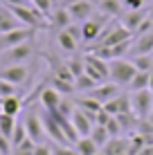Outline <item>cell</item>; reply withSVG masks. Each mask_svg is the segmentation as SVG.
I'll list each match as a JSON object with an SVG mask.
<instances>
[{
  "mask_svg": "<svg viewBox=\"0 0 153 155\" xmlns=\"http://www.w3.org/2000/svg\"><path fill=\"white\" fill-rule=\"evenodd\" d=\"M32 54H34L32 43H23V45L9 47V50L0 52V70L9 68V65H23V63H27L32 58Z\"/></svg>",
  "mask_w": 153,
  "mask_h": 155,
  "instance_id": "1",
  "label": "cell"
},
{
  "mask_svg": "<svg viewBox=\"0 0 153 155\" xmlns=\"http://www.w3.org/2000/svg\"><path fill=\"white\" fill-rule=\"evenodd\" d=\"M108 65H110V79L108 81H113L115 85H128L133 81V77L138 74L135 65L131 61H126V58H115Z\"/></svg>",
  "mask_w": 153,
  "mask_h": 155,
  "instance_id": "2",
  "label": "cell"
},
{
  "mask_svg": "<svg viewBox=\"0 0 153 155\" xmlns=\"http://www.w3.org/2000/svg\"><path fill=\"white\" fill-rule=\"evenodd\" d=\"M83 63H86V74L90 79H95L97 83H106L110 79V65H108V61H104V58H99V56H95V54L88 52V54L83 56Z\"/></svg>",
  "mask_w": 153,
  "mask_h": 155,
  "instance_id": "3",
  "label": "cell"
},
{
  "mask_svg": "<svg viewBox=\"0 0 153 155\" xmlns=\"http://www.w3.org/2000/svg\"><path fill=\"white\" fill-rule=\"evenodd\" d=\"M131 104H133V113L138 115L140 119H149L151 110H153V92L149 88L131 92Z\"/></svg>",
  "mask_w": 153,
  "mask_h": 155,
  "instance_id": "4",
  "label": "cell"
},
{
  "mask_svg": "<svg viewBox=\"0 0 153 155\" xmlns=\"http://www.w3.org/2000/svg\"><path fill=\"white\" fill-rule=\"evenodd\" d=\"M32 36H34L32 27H18V29L7 31V34H0V52L9 50V47H16V45H23V43H29Z\"/></svg>",
  "mask_w": 153,
  "mask_h": 155,
  "instance_id": "5",
  "label": "cell"
},
{
  "mask_svg": "<svg viewBox=\"0 0 153 155\" xmlns=\"http://www.w3.org/2000/svg\"><path fill=\"white\" fill-rule=\"evenodd\" d=\"M23 124H25V128H27V137H29L32 142L43 144L45 126H43V117H41V113H36V110H29V113L25 115Z\"/></svg>",
  "mask_w": 153,
  "mask_h": 155,
  "instance_id": "6",
  "label": "cell"
},
{
  "mask_svg": "<svg viewBox=\"0 0 153 155\" xmlns=\"http://www.w3.org/2000/svg\"><path fill=\"white\" fill-rule=\"evenodd\" d=\"M70 119H72L75 130L79 133V137H90V133L95 128V117L92 115H88V113H83V110L75 108V113L70 115Z\"/></svg>",
  "mask_w": 153,
  "mask_h": 155,
  "instance_id": "7",
  "label": "cell"
},
{
  "mask_svg": "<svg viewBox=\"0 0 153 155\" xmlns=\"http://www.w3.org/2000/svg\"><path fill=\"white\" fill-rule=\"evenodd\" d=\"M92 5L95 2H88V0H79V2L70 5L68 12H70V16H72V23H86V20H90L92 14H95Z\"/></svg>",
  "mask_w": 153,
  "mask_h": 155,
  "instance_id": "8",
  "label": "cell"
},
{
  "mask_svg": "<svg viewBox=\"0 0 153 155\" xmlns=\"http://www.w3.org/2000/svg\"><path fill=\"white\" fill-rule=\"evenodd\" d=\"M104 110H106L110 117H117L122 113H131V110H133V104H131V97H126V94H117V97H113L110 101L104 104Z\"/></svg>",
  "mask_w": 153,
  "mask_h": 155,
  "instance_id": "9",
  "label": "cell"
},
{
  "mask_svg": "<svg viewBox=\"0 0 153 155\" xmlns=\"http://www.w3.org/2000/svg\"><path fill=\"white\" fill-rule=\"evenodd\" d=\"M131 148V135H119V137H110L108 144L101 148L104 155H128Z\"/></svg>",
  "mask_w": 153,
  "mask_h": 155,
  "instance_id": "10",
  "label": "cell"
},
{
  "mask_svg": "<svg viewBox=\"0 0 153 155\" xmlns=\"http://www.w3.org/2000/svg\"><path fill=\"white\" fill-rule=\"evenodd\" d=\"M27 77H29V70L25 65H9V68L0 70V79H5V81H9L14 85H23L27 81Z\"/></svg>",
  "mask_w": 153,
  "mask_h": 155,
  "instance_id": "11",
  "label": "cell"
},
{
  "mask_svg": "<svg viewBox=\"0 0 153 155\" xmlns=\"http://www.w3.org/2000/svg\"><path fill=\"white\" fill-rule=\"evenodd\" d=\"M146 18H149V7L146 9H138V12H124L122 14V25L131 31V34H135L138 27L144 23Z\"/></svg>",
  "mask_w": 153,
  "mask_h": 155,
  "instance_id": "12",
  "label": "cell"
},
{
  "mask_svg": "<svg viewBox=\"0 0 153 155\" xmlns=\"http://www.w3.org/2000/svg\"><path fill=\"white\" fill-rule=\"evenodd\" d=\"M140 54H153V31H146V34H140L133 38L131 56H140Z\"/></svg>",
  "mask_w": 153,
  "mask_h": 155,
  "instance_id": "13",
  "label": "cell"
},
{
  "mask_svg": "<svg viewBox=\"0 0 153 155\" xmlns=\"http://www.w3.org/2000/svg\"><path fill=\"white\" fill-rule=\"evenodd\" d=\"M119 85H115L113 81H106V83H99L97 88L92 90V92H88V97H92V99H97L99 104H106V101H110L113 97H117L119 94Z\"/></svg>",
  "mask_w": 153,
  "mask_h": 155,
  "instance_id": "14",
  "label": "cell"
},
{
  "mask_svg": "<svg viewBox=\"0 0 153 155\" xmlns=\"http://www.w3.org/2000/svg\"><path fill=\"white\" fill-rule=\"evenodd\" d=\"M61 101H63V97L52 88V85L41 92V108H43L45 113H56L59 106H61Z\"/></svg>",
  "mask_w": 153,
  "mask_h": 155,
  "instance_id": "15",
  "label": "cell"
},
{
  "mask_svg": "<svg viewBox=\"0 0 153 155\" xmlns=\"http://www.w3.org/2000/svg\"><path fill=\"white\" fill-rule=\"evenodd\" d=\"M97 12L104 14L106 18H117V16L124 14V5H122V0H99Z\"/></svg>",
  "mask_w": 153,
  "mask_h": 155,
  "instance_id": "16",
  "label": "cell"
},
{
  "mask_svg": "<svg viewBox=\"0 0 153 155\" xmlns=\"http://www.w3.org/2000/svg\"><path fill=\"white\" fill-rule=\"evenodd\" d=\"M23 25L18 23V18L14 16V12L9 7H0V34H7L12 29H18Z\"/></svg>",
  "mask_w": 153,
  "mask_h": 155,
  "instance_id": "17",
  "label": "cell"
},
{
  "mask_svg": "<svg viewBox=\"0 0 153 155\" xmlns=\"http://www.w3.org/2000/svg\"><path fill=\"white\" fill-rule=\"evenodd\" d=\"M50 23L59 29H68L72 25V16L68 12V7H56L54 12L50 14Z\"/></svg>",
  "mask_w": 153,
  "mask_h": 155,
  "instance_id": "18",
  "label": "cell"
},
{
  "mask_svg": "<svg viewBox=\"0 0 153 155\" xmlns=\"http://www.w3.org/2000/svg\"><path fill=\"white\" fill-rule=\"evenodd\" d=\"M20 110H23V101H20L18 97H5V99H0V113L18 117Z\"/></svg>",
  "mask_w": 153,
  "mask_h": 155,
  "instance_id": "19",
  "label": "cell"
},
{
  "mask_svg": "<svg viewBox=\"0 0 153 155\" xmlns=\"http://www.w3.org/2000/svg\"><path fill=\"white\" fill-rule=\"evenodd\" d=\"M56 43H59V47L63 52H68V54H75L79 50V43L70 36V31L68 29H59V34H56Z\"/></svg>",
  "mask_w": 153,
  "mask_h": 155,
  "instance_id": "20",
  "label": "cell"
},
{
  "mask_svg": "<svg viewBox=\"0 0 153 155\" xmlns=\"http://www.w3.org/2000/svg\"><path fill=\"white\" fill-rule=\"evenodd\" d=\"M75 148L79 151V155H97L99 151H101L90 137H79V142L75 144Z\"/></svg>",
  "mask_w": 153,
  "mask_h": 155,
  "instance_id": "21",
  "label": "cell"
},
{
  "mask_svg": "<svg viewBox=\"0 0 153 155\" xmlns=\"http://www.w3.org/2000/svg\"><path fill=\"white\" fill-rule=\"evenodd\" d=\"M131 63L135 65L138 72H153V54H140V56H133Z\"/></svg>",
  "mask_w": 153,
  "mask_h": 155,
  "instance_id": "22",
  "label": "cell"
},
{
  "mask_svg": "<svg viewBox=\"0 0 153 155\" xmlns=\"http://www.w3.org/2000/svg\"><path fill=\"white\" fill-rule=\"evenodd\" d=\"M16 124H18V119H16V117L0 113V135H2V137H12Z\"/></svg>",
  "mask_w": 153,
  "mask_h": 155,
  "instance_id": "23",
  "label": "cell"
},
{
  "mask_svg": "<svg viewBox=\"0 0 153 155\" xmlns=\"http://www.w3.org/2000/svg\"><path fill=\"white\" fill-rule=\"evenodd\" d=\"M149 81H151V72H138L133 77V81L128 83L131 92H138V90H146L149 88Z\"/></svg>",
  "mask_w": 153,
  "mask_h": 155,
  "instance_id": "24",
  "label": "cell"
},
{
  "mask_svg": "<svg viewBox=\"0 0 153 155\" xmlns=\"http://www.w3.org/2000/svg\"><path fill=\"white\" fill-rule=\"evenodd\" d=\"M90 140L97 144L99 148H104L108 144V140H110V135H108V130H106V126H97L95 124V128H92V133H90Z\"/></svg>",
  "mask_w": 153,
  "mask_h": 155,
  "instance_id": "25",
  "label": "cell"
},
{
  "mask_svg": "<svg viewBox=\"0 0 153 155\" xmlns=\"http://www.w3.org/2000/svg\"><path fill=\"white\" fill-rule=\"evenodd\" d=\"M97 81L95 79H90L88 74H81V77L75 81V88H77V92H83V94H88V92H92L95 88H97Z\"/></svg>",
  "mask_w": 153,
  "mask_h": 155,
  "instance_id": "26",
  "label": "cell"
},
{
  "mask_svg": "<svg viewBox=\"0 0 153 155\" xmlns=\"http://www.w3.org/2000/svg\"><path fill=\"white\" fill-rule=\"evenodd\" d=\"M52 88H54L56 92L61 94V97H70V94H75V92H77L75 83H70V81H61V79H52Z\"/></svg>",
  "mask_w": 153,
  "mask_h": 155,
  "instance_id": "27",
  "label": "cell"
},
{
  "mask_svg": "<svg viewBox=\"0 0 153 155\" xmlns=\"http://www.w3.org/2000/svg\"><path fill=\"white\" fill-rule=\"evenodd\" d=\"M25 140H29L27 137V128H25L23 121H18L16 128H14V133H12V137H9V142H12V146H20Z\"/></svg>",
  "mask_w": 153,
  "mask_h": 155,
  "instance_id": "28",
  "label": "cell"
},
{
  "mask_svg": "<svg viewBox=\"0 0 153 155\" xmlns=\"http://www.w3.org/2000/svg\"><path fill=\"white\" fill-rule=\"evenodd\" d=\"M65 65L70 68V72L75 74V79H79L81 74H86V63H83V56H81V58H70Z\"/></svg>",
  "mask_w": 153,
  "mask_h": 155,
  "instance_id": "29",
  "label": "cell"
},
{
  "mask_svg": "<svg viewBox=\"0 0 153 155\" xmlns=\"http://www.w3.org/2000/svg\"><path fill=\"white\" fill-rule=\"evenodd\" d=\"M34 148H36V142L32 140H25L20 146H14L12 155H34Z\"/></svg>",
  "mask_w": 153,
  "mask_h": 155,
  "instance_id": "30",
  "label": "cell"
},
{
  "mask_svg": "<svg viewBox=\"0 0 153 155\" xmlns=\"http://www.w3.org/2000/svg\"><path fill=\"white\" fill-rule=\"evenodd\" d=\"M16 92H18V85L5 81V79H0V99L5 97H16Z\"/></svg>",
  "mask_w": 153,
  "mask_h": 155,
  "instance_id": "31",
  "label": "cell"
},
{
  "mask_svg": "<svg viewBox=\"0 0 153 155\" xmlns=\"http://www.w3.org/2000/svg\"><path fill=\"white\" fill-rule=\"evenodd\" d=\"M52 155H79V151L75 148V144H56L52 148Z\"/></svg>",
  "mask_w": 153,
  "mask_h": 155,
  "instance_id": "32",
  "label": "cell"
},
{
  "mask_svg": "<svg viewBox=\"0 0 153 155\" xmlns=\"http://www.w3.org/2000/svg\"><path fill=\"white\" fill-rule=\"evenodd\" d=\"M32 7H36L43 16H50V14H52V7H54V2H52V0H32Z\"/></svg>",
  "mask_w": 153,
  "mask_h": 155,
  "instance_id": "33",
  "label": "cell"
},
{
  "mask_svg": "<svg viewBox=\"0 0 153 155\" xmlns=\"http://www.w3.org/2000/svg\"><path fill=\"white\" fill-rule=\"evenodd\" d=\"M106 130H108V135H110V137H119V135H124V130H122V126H119L117 117H110V119H108Z\"/></svg>",
  "mask_w": 153,
  "mask_h": 155,
  "instance_id": "34",
  "label": "cell"
},
{
  "mask_svg": "<svg viewBox=\"0 0 153 155\" xmlns=\"http://www.w3.org/2000/svg\"><path fill=\"white\" fill-rule=\"evenodd\" d=\"M54 79H61V81H70V83H75L77 79H75V74L70 72V68L68 65H61V68H56V74H54Z\"/></svg>",
  "mask_w": 153,
  "mask_h": 155,
  "instance_id": "35",
  "label": "cell"
},
{
  "mask_svg": "<svg viewBox=\"0 0 153 155\" xmlns=\"http://www.w3.org/2000/svg\"><path fill=\"white\" fill-rule=\"evenodd\" d=\"M126 12H138V9H146V0H122Z\"/></svg>",
  "mask_w": 153,
  "mask_h": 155,
  "instance_id": "36",
  "label": "cell"
},
{
  "mask_svg": "<svg viewBox=\"0 0 153 155\" xmlns=\"http://www.w3.org/2000/svg\"><path fill=\"white\" fill-rule=\"evenodd\" d=\"M68 31H70V36H72V38H75V41L79 43V45H81V43H83V34H81V25L72 23L70 27H68Z\"/></svg>",
  "mask_w": 153,
  "mask_h": 155,
  "instance_id": "37",
  "label": "cell"
},
{
  "mask_svg": "<svg viewBox=\"0 0 153 155\" xmlns=\"http://www.w3.org/2000/svg\"><path fill=\"white\" fill-rule=\"evenodd\" d=\"M12 151H14V146H12V142H9V137L0 135V155H12Z\"/></svg>",
  "mask_w": 153,
  "mask_h": 155,
  "instance_id": "38",
  "label": "cell"
},
{
  "mask_svg": "<svg viewBox=\"0 0 153 155\" xmlns=\"http://www.w3.org/2000/svg\"><path fill=\"white\" fill-rule=\"evenodd\" d=\"M34 155H52V146H47V144H36Z\"/></svg>",
  "mask_w": 153,
  "mask_h": 155,
  "instance_id": "39",
  "label": "cell"
},
{
  "mask_svg": "<svg viewBox=\"0 0 153 155\" xmlns=\"http://www.w3.org/2000/svg\"><path fill=\"white\" fill-rule=\"evenodd\" d=\"M7 2V7H27V0H2Z\"/></svg>",
  "mask_w": 153,
  "mask_h": 155,
  "instance_id": "40",
  "label": "cell"
},
{
  "mask_svg": "<svg viewBox=\"0 0 153 155\" xmlns=\"http://www.w3.org/2000/svg\"><path fill=\"white\" fill-rule=\"evenodd\" d=\"M135 155H153V144H144Z\"/></svg>",
  "mask_w": 153,
  "mask_h": 155,
  "instance_id": "41",
  "label": "cell"
},
{
  "mask_svg": "<svg viewBox=\"0 0 153 155\" xmlns=\"http://www.w3.org/2000/svg\"><path fill=\"white\" fill-rule=\"evenodd\" d=\"M75 2H79V0H63L61 7H70V5H75Z\"/></svg>",
  "mask_w": 153,
  "mask_h": 155,
  "instance_id": "42",
  "label": "cell"
},
{
  "mask_svg": "<svg viewBox=\"0 0 153 155\" xmlns=\"http://www.w3.org/2000/svg\"><path fill=\"white\" fill-rule=\"evenodd\" d=\"M149 90L153 92V72H151V81H149Z\"/></svg>",
  "mask_w": 153,
  "mask_h": 155,
  "instance_id": "43",
  "label": "cell"
},
{
  "mask_svg": "<svg viewBox=\"0 0 153 155\" xmlns=\"http://www.w3.org/2000/svg\"><path fill=\"white\" fill-rule=\"evenodd\" d=\"M149 16H151V18H153V5H151V7H149Z\"/></svg>",
  "mask_w": 153,
  "mask_h": 155,
  "instance_id": "44",
  "label": "cell"
},
{
  "mask_svg": "<svg viewBox=\"0 0 153 155\" xmlns=\"http://www.w3.org/2000/svg\"><path fill=\"white\" fill-rule=\"evenodd\" d=\"M52 2H54V5H61V2H63V0H52Z\"/></svg>",
  "mask_w": 153,
  "mask_h": 155,
  "instance_id": "45",
  "label": "cell"
},
{
  "mask_svg": "<svg viewBox=\"0 0 153 155\" xmlns=\"http://www.w3.org/2000/svg\"><path fill=\"white\" fill-rule=\"evenodd\" d=\"M149 121H151V124H153V110H151V117H149Z\"/></svg>",
  "mask_w": 153,
  "mask_h": 155,
  "instance_id": "46",
  "label": "cell"
},
{
  "mask_svg": "<svg viewBox=\"0 0 153 155\" xmlns=\"http://www.w3.org/2000/svg\"><path fill=\"white\" fill-rule=\"evenodd\" d=\"M88 2H99V0H88Z\"/></svg>",
  "mask_w": 153,
  "mask_h": 155,
  "instance_id": "47",
  "label": "cell"
}]
</instances>
